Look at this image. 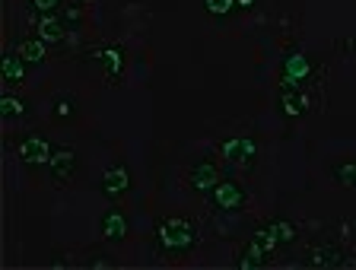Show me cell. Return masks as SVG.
I'll return each instance as SVG.
<instances>
[{"mask_svg":"<svg viewBox=\"0 0 356 270\" xmlns=\"http://www.w3.org/2000/svg\"><path fill=\"white\" fill-rule=\"evenodd\" d=\"M210 201L220 213H238L245 210V203H248V191L232 178H220L216 181V188L210 191Z\"/></svg>","mask_w":356,"mask_h":270,"instance_id":"cell-5","label":"cell"},{"mask_svg":"<svg viewBox=\"0 0 356 270\" xmlns=\"http://www.w3.org/2000/svg\"><path fill=\"white\" fill-rule=\"evenodd\" d=\"M16 54H19L29 67H38V64H44V58H48V51H44V42L42 38H22V42H16L13 48Z\"/></svg>","mask_w":356,"mask_h":270,"instance_id":"cell-17","label":"cell"},{"mask_svg":"<svg viewBox=\"0 0 356 270\" xmlns=\"http://www.w3.org/2000/svg\"><path fill=\"white\" fill-rule=\"evenodd\" d=\"M277 106L286 118H302L312 112V96L305 86H280V96H277Z\"/></svg>","mask_w":356,"mask_h":270,"instance_id":"cell-8","label":"cell"},{"mask_svg":"<svg viewBox=\"0 0 356 270\" xmlns=\"http://www.w3.org/2000/svg\"><path fill=\"white\" fill-rule=\"evenodd\" d=\"M156 242L169 258H181L197 245V226L188 217H169L156 226Z\"/></svg>","mask_w":356,"mask_h":270,"instance_id":"cell-1","label":"cell"},{"mask_svg":"<svg viewBox=\"0 0 356 270\" xmlns=\"http://www.w3.org/2000/svg\"><path fill=\"white\" fill-rule=\"evenodd\" d=\"M270 264V251H267L261 242H248V245L242 248V255H238V261H236V267L238 270H261V267H267Z\"/></svg>","mask_w":356,"mask_h":270,"instance_id":"cell-14","label":"cell"},{"mask_svg":"<svg viewBox=\"0 0 356 270\" xmlns=\"http://www.w3.org/2000/svg\"><path fill=\"white\" fill-rule=\"evenodd\" d=\"M48 172H51V181H58V185H67V181L74 178L76 172V153L74 146H54L51 159H48Z\"/></svg>","mask_w":356,"mask_h":270,"instance_id":"cell-10","label":"cell"},{"mask_svg":"<svg viewBox=\"0 0 356 270\" xmlns=\"http://www.w3.org/2000/svg\"><path fill=\"white\" fill-rule=\"evenodd\" d=\"M76 112V99L74 96H58L51 106V115L54 118H70V115Z\"/></svg>","mask_w":356,"mask_h":270,"instance_id":"cell-21","label":"cell"},{"mask_svg":"<svg viewBox=\"0 0 356 270\" xmlns=\"http://www.w3.org/2000/svg\"><path fill=\"white\" fill-rule=\"evenodd\" d=\"M131 191V172L124 165H111L102 172V194L105 197H121Z\"/></svg>","mask_w":356,"mask_h":270,"instance_id":"cell-12","label":"cell"},{"mask_svg":"<svg viewBox=\"0 0 356 270\" xmlns=\"http://www.w3.org/2000/svg\"><path fill=\"white\" fill-rule=\"evenodd\" d=\"M26 115H29V102H22L13 92L0 96V118L3 121H16V118H26Z\"/></svg>","mask_w":356,"mask_h":270,"instance_id":"cell-18","label":"cell"},{"mask_svg":"<svg viewBox=\"0 0 356 270\" xmlns=\"http://www.w3.org/2000/svg\"><path fill=\"white\" fill-rule=\"evenodd\" d=\"M99 229H102V239L105 242H124L127 239V217L121 210H108L102 217V223H99Z\"/></svg>","mask_w":356,"mask_h":270,"instance_id":"cell-15","label":"cell"},{"mask_svg":"<svg viewBox=\"0 0 356 270\" xmlns=\"http://www.w3.org/2000/svg\"><path fill=\"white\" fill-rule=\"evenodd\" d=\"M86 60L102 70L105 80H121V76H124V51H121L118 45H108V42L89 45L86 48Z\"/></svg>","mask_w":356,"mask_h":270,"instance_id":"cell-3","label":"cell"},{"mask_svg":"<svg viewBox=\"0 0 356 270\" xmlns=\"http://www.w3.org/2000/svg\"><path fill=\"white\" fill-rule=\"evenodd\" d=\"M60 19H64V26H67V29H76V26L83 23L80 10H74V7H64V10H60Z\"/></svg>","mask_w":356,"mask_h":270,"instance_id":"cell-23","label":"cell"},{"mask_svg":"<svg viewBox=\"0 0 356 270\" xmlns=\"http://www.w3.org/2000/svg\"><path fill=\"white\" fill-rule=\"evenodd\" d=\"M86 267H92V270H102V267H115V261H108V258H92V261H86Z\"/></svg>","mask_w":356,"mask_h":270,"instance_id":"cell-24","label":"cell"},{"mask_svg":"<svg viewBox=\"0 0 356 270\" xmlns=\"http://www.w3.org/2000/svg\"><path fill=\"white\" fill-rule=\"evenodd\" d=\"M204 10L216 19H222V16H229L236 10V0H204Z\"/></svg>","mask_w":356,"mask_h":270,"instance_id":"cell-20","label":"cell"},{"mask_svg":"<svg viewBox=\"0 0 356 270\" xmlns=\"http://www.w3.org/2000/svg\"><path fill=\"white\" fill-rule=\"evenodd\" d=\"M220 153L229 159L232 165H242V169H254V162H258V143L248 140V137H229V140H222Z\"/></svg>","mask_w":356,"mask_h":270,"instance_id":"cell-7","label":"cell"},{"mask_svg":"<svg viewBox=\"0 0 356 270\" xmlns=\"http://www.w3.org/2000/svg\"><path fill=\"white\" fill-rule=\"evenodd\" d=\"M35 29H38V38H42L44 45H58V42H64V35L70 29L64 26V19H60V13H42L38 16V23H35Z\"/></svg>","mask_w":356,"mask_h":270,"instance_id":"cell-13","label":"cell"},{"mask_svg":"<svg viewBox=\"0 0 356 270\" xmlns=\"http://www.w3.org/2000/svg\"><path fill=\"white\" fill-rule=\"evenodd\" d=\"M29 7L38 13H60L64 10V0H29Z\"/></svg>","mask_w":356,"mask_h":270,"instance_id":"cell-22","label":"cell"},{"mask_svg":"<svg viewBox=\"0 0 356 270\" xmlns=\"http://www.w3.org/2000/svg\"><path fill=\"white\" fill-rule=\"evenodd\" d=\"M296 226L289 223V219H280V217H274V219H267V223H261L258 229H254V235L252 239L254 242H261V245L274 255L277 248H283V245H293L296 242Z\"/></svg>","mask_w":356,"mask_h":270,"instance_id":"cell-2","label":"cell"},{"mask_svg":"<svg viewBox=\"0 0 356 270\" xmlns=\"http://www.w3.org/2000/svg\"><path fill=\"white\" fill-rule=\"evenodd\" d=\"M312 74V58L302 51V48H289L283 54V67H280V76H283V86H309Z\"/></svg>","mask_w":356,"mask_h":270,"instance_id":"cell-4","label":"cell"},{"mask_svg":"<svg viewBox=\"0 0 356 270\" xmlns=\"http://www.w3.org/2000/svg\"><path fill=\"white\" fill-rule=\"evenodd\" d=\"M331 175H334V181H337L341 188L356 191V162H341V165H334Z\"/></svg>","mask_w":356,"mask_h":270,"instance_id":"cell-19","label":"cell"},{"mask_svg":"<svg viewBox=\"0 0 356 270\" xmlns=\"http://www.w3.org/2000/svg\"><path fill=\"white\" fill-rule=\"evenodd\" d=\"M258 0H236V10H252Z\"/></svg>","mask_w":356,"mask_h":270,"instance_id":"cell-25","label":"cell"},{"mask_svg":"<svg viewBox=\"0 0 356 270\" xmlns=\"http://www.w3.org/2000/svg\"><path fill=\"white\" fill-rule=\"evenodd\" d=\"M51 153H54V146L44 137H38V134H29V137H22L19 143H16V156H19V162L22 165H48V159H51Z\"/></svg>","mask_w":356,"mask_h":270,"instance_id":"cell-6","label":"cell"},{"mask_svg":"<svg viewBox=\"0 0 356 270\" xmlns=\"http://www.w3.org/2000/svg\"><path fill=\"white\" fill-rule=\"evenodd\" d=\"M305 261H309V267H321V270L356 267V261H347V255H343L341 248L327 245V242H321V245H312L309 251H305Z\"/></svg>","mask_w":356,"mask_h":270,"instance_id":"cell-9","label":"cell"},{"mask_svg":"<svg viewBox=\"0 0 356 270\" xmlns=\"http://www.w3.org/2000/svg\"><path fill=\"white\" fill-rule=\"evenodd\" d=\"M26 60L19 58V54H3V60H0V76H3V83H10V86H22L26 83Z\"/></svg>","mask_w":356,"mask_h":270,"instance_id":"cell-16","label":"cell"},{"mask_svg":"<svg viewBox=\"0 0 356 270\" xmlns=\"http://www.w3.org/2000/svg\"><path fill=\"white\" fill-rule=\"evenodd\" d=\"M188 181H191V188L197 191V194H210V191L216 188V181H220V169H216V162H210V159H200V162L191 165Z\"/></svg>","mask_w":356,"mask_h":270,"instance_id":"cell-11","label":"cell"}]
</instances>
